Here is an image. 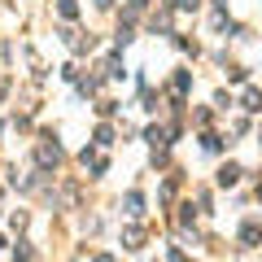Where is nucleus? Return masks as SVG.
<instances>
[{"label":"nucleus","mask_w":262,"mask_h":262,"mask_svg":"<svg viewBox=\"0 0 262 262\" xmlns=\"http://www.w3.org/2000/svg\"><path fill=\"white\" fill-rule=\"evenodd\" d=\"M83 166H92L96 175H105V153H96V149H83Z\"/></svg>","instance_id":"1"},{"label":"nucleus","mask_w":262,"mask_h":262,"mask_svg":"<svg viewBox=\"0 0 262 262\" xmlns=\"http://www.w3.org/2000/svg\"><path fill=\"white\" fill-rule=\"evenodd\" d=\"M122 206H127L131 219H140V214H144V196H140V192H127V201H122Z\"/></svg>","instance_id":"2"},{"label":"nucleus","mask_w":262,"mask_h":262,"mask_svg":"<svg viewBox=\"0 0 262 262\" xmlns=\"http://www.w3.org/2000/svg\"><path fill=\"white\" fill-rule=\"evenodd\" d=\"M57 158H61V153H57V144H39V166H57Z\"/></svg>","instance_id":"3"},{"label":"nucleus","mask_w":262,"mask_h":262,"mask_svg":"<svg viewBox=\"0 0 262 262\" xmlns=\"http://www.w3.org/2000/svg\"><path fill=\"white\" fill-rule=\"evenodd\" d=\"M241 241H245V245H258V241H262V223H245V227H241Z\"/></svg>","instance_id":"4"},{"label":"nucleus","mask_w":262,"mask_h":262,"mask_svg":"<svg viewBox=\"0 0 262 262\" xmlns=\"http://www.w3.org/2000/svg\"><path fill=\"white\" fill-rule=\"evenodd\" d=\"M236 179H241V166H232V162H227V166L219 170V184H223V188H232Z\"/></svg>","instance_id":"5"},{"label":"nucleus","mask_w":262,"mask_h":262,"mask_svg":"<svg viewBox=\"0 0 262 262\" xmlns=\"http://www.w3.org/2000/svg\"><path fill=\"white\" fill-rule=\"evenodd\" d=\"M245 110H249V114L262 110V92H258V88H249V92H245Z\"/></svg>","instance_id":"6"},{"label":"nucleus","mask_w":262,"mask_h":262,"mask_svg":"<svg viewBox=\"0 0 262 262\" xmlns=\"http://www.w3.org/2000/svg\"><path fill=\"white\" fill-rule=\"evenodd\" d=\"M122 241H127V249H140L144 232H140V227H127V232H122Z\"/></svg>","instance_id":"7"},{"label":"nucleus","mask_w":262,"mask_h":262,"mask_svg":"<svg viewBox=\"0 0 262 262\" xmlns=\"http://www.w3.org/2000/svg\"><path fill=\"white\" fill-rule=\"evenodd\" d=\"M96 144H101V149H105V144H114V131L110 127H96Z\"/></svg>","instance_id":"8"},{"label":"nucleus","mask_w":262,"mask_h":262,"mask_svg":"<svg viewBox=\"0 0 262 262\" xmlns=\"http://www.w3.org/2000/svg\"><path fill=\"white\" fill-rule=\"evenodd\" d=\"M188 83H192V75H188V70H179V75H175V92H188Z\"/></svg>","instance_id":"9"},{"label":"nucleus","mask_w":262,"mask_h":262,"mask_svg":"<svg viewBox=\"0 0 262 262\" xmlns=\"http://www.w3.org/2000/svg\"><path fill=\"white\" fill-rule=\"evenodd\" d=\"M57 9H61V18H75V13H79L75 0H57Z\"/></svg>","instance_id":"10"},{"label":"nucleus","mask_w":262,"mask_h":262,"mask_svg":"<svg viewBox=\"0 0 262 262\" xmlns=\"http://www.w3.org/2000/svg\"><path fill=\"white\" fill-rule=\"evenodd\" d=\"M175 5L179 9H196V0H175Z\"/></svg>","instance_id":"11"}]
</instances>
